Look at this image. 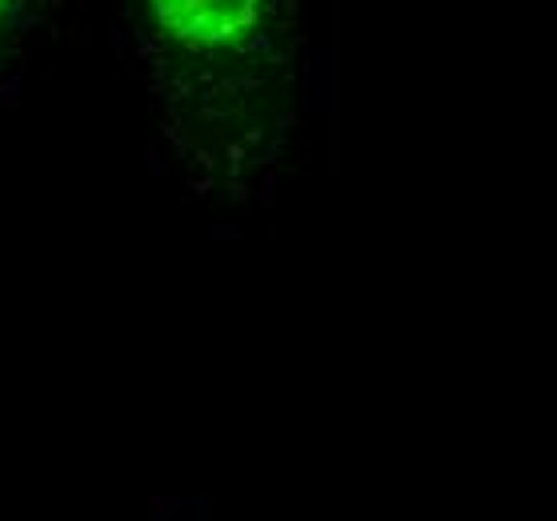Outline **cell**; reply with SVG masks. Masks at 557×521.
Wrapping results in <instances>:
<instances>
[{
  "label": "cell",
  "mask_w": 557,
  "mask_h": 521,
  "mask_svg": "<svg viewBox=\"0 0 557 521\" xmlns=\"http://www.w3.org/2000/svg\"><path fill=\"white\" fill-rule=\"evenodd\" d=\"M157 21L189 49H225L257 25L261 0H152Z\"/></svg>",
  "instance_id": "6da1fadb"
}]
</instances>
